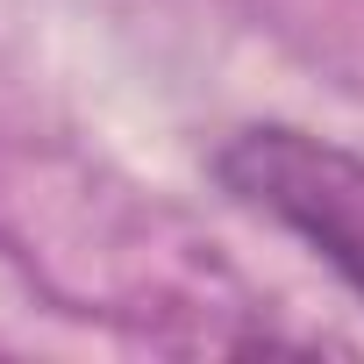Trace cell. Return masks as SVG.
<instances>
[{"instance_id": "1", "label": "cell", "mask_w": 364, "mask_h": 364, "mask_svg": "<svg viewBox=\"0 0 364 364\" xmlns=\"http://www.w3.org/2000/svg\"><path fill=\"white\" fill-rule=\"evenodd\" d=\"M222 193L300 236L364 300V157L293 122H250L215 150Z\"/></svg>"}]
</instances>
